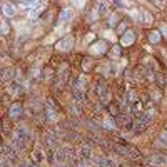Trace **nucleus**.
Segmentation results:
<instances>
[{"mask_svg":"<svg viewBox=\"0 0 167 167\" xmlns=\"http://www.w3.org/2000/svg\"><path fill=\"white\" fill-rule=\"evenodd\" d=\"M94 160L97 162V166H99V167H115V164H114L110 159H107V157H94Z\"/></svg>","mask_w":167,"mask_h":167,"instance_id":"1","label":"nucleus"},{"mask_svg":"<svg viewBox=\"0 0 167 167\" xmlns=\"http://www.w3.org/2000/svg\"><path fill=\"white\" fill-rule=\"evenodd\" d=\"M60 167H69V166H60Z\"/></svg>","mask_w":167,"mask_h":167,"instance_id":"12","label":"nucleus"},{"mask_svg":"<svg viewBox=\"0 0 167 167\" xmlns=\"http://www.w3.org/2000/svg\"><path fill=\"white\" fill-rule=\"evenodd\" d=\"M0 77H2L4 80H10V79L13 77V75H12V70H10V69H5V70H2V72H0Z\"/></svg>","mask_w":167,"mask_h":167,"instance_id":"5","label":"nucleus"},{"mask_svg":"<svg viewBox=\"0 0 167 167\" xmlns=\"http://www.w3.org/2000/svg\"><path fill=\"white\" fill-rule=\"evenodd\" d=\"M74 99H77V102H85V94H82V92L75 90L74 92Z\"/></svg>","mask_w":167,"mask_h":167,"instance_id":"6","label":"nucleus"},{"mask_svg":"<svg viewBox=\"0 0 167 167\" xmlns=\"http://www.w3.org/2000/svg\"><path fill=\"white\" fill-rule=\"evenodd\" d=\"M117 120H119V124H120V125H124V129H125V130H132V129H134V122L130 120V119H129L127 115L119 117Z\"/></svg>","mask_w":167,"mask_h":167,"instance_id":"2","label":"nucleus"},{"mask_svg":"<svg viewBox=\"0 0 167 167\" xmlns=\"http://www.w3.org/2000/svg\"><path fill=\"white\" fill-rule=\"evenodd\" d=\"M129 157L132 159L134 162H137V160H139V162H140V160H142V154H140V152H139V150H132V149H130V152H129Z\"/></svg>","mask_w":167,"mask_h":167,"instance_id":"4","label":"nucleus"},{"mask_svg":"<svg viewBox=\"0 0 167 167\" xmlns=\"http://www.w3.org/2000/svg\"><path fill=\"white\" fill-rule=\"evenodd\" d=\"M105 89H104V85H95V92H99V94H102Z\"/></svg>","mask_w":167,"mask_h":167,"instance_id":"9","label":"nucleus"},{"mask_svg":"<svg viewBox=\"0 0 167 167\" xmlns=\"http://www.w3.org/2000/svg\"><path fill=\"white\" fill-rule=\"evenodd\" d=\"M0 147H2V140H0Z\"/></svg>","mask_w":167,"mask_h":167,"instance_id":"13","label":"nucleus"},{"mask_svg":"<svg viewBox=\"0 0 167 167\" xmlns=\"http://www.w3.org/2000/svg\"><path fill=\"white\" fill-rule=\"evenodd\" d=\"M0 167H8L7 162H0Z\"/></svg>","mask_w":167,"mask_h":167,"instance_id":"11","label":"nucleus"},{"mask_svg":"<svg viewBox=\"0 0 167 167\" xmlns=\"http://www.w3.org/2000/svg\"><path fill=\"white\" fill-rule=\"evenodd\" d=\"M166 159L164 157H160V155H152L150 157V162H154V164H160V162H164Z\"/></svg>","mask_w":167,"mask_h":167,"instance_id":"7","label":"nucleus"},{"mask_svg":"<svg viewBox=\"0 0 167 167\" xmlns=\"http://www.w3.org/2000/svg\"><path fill=\"white\" fill-rule=\"evenodd\" d=\"M22 167H33V164H32V162H27V164H24Z\"/></svg>","mask_w":167,"mask_h":167,"instance_id":"10","label":"nucleus"},{"mask_svg":"<svg viewBox=\"0 0 167 167\" xmlns=\"http://www.w3.org/2000/svg\"><path fill=\"white\" fill-rule=\"evenodd\" d=\"M69 15H70V10H64L62 15H60V20H65V18H67Z\"/></svg>","mask_w":167,"mask_h":167,"instance_id":"8","label":"nucleus"},{"mask_svg":"<svg viewBox=\"0 0 167 167\" xmlns=\"http://www.w3.org/2000/svg\"><path fill=\"white\" fill-rule=\"evenodd\" d=\"M166 160H167V154H166Z\"/></svg>","mask_w":167,"mask_h":167,"instance_id":"14","label":"nucleus"},{"mask_svg":"<svg viewBox=\"0 0 167 167\" xmlns=\"http://www.w3.org/2000/svg\"><path fill=\"white\" fill-rule=\"evenodd\" d=\"M79 157H80V159H90V157H92V150H90V147H89V146H82V147H80V150H79Z\"/></svg>","mask_w":167,"mask_h":167,"instance_id":"3","label":"nucleus"}]
</instances>
